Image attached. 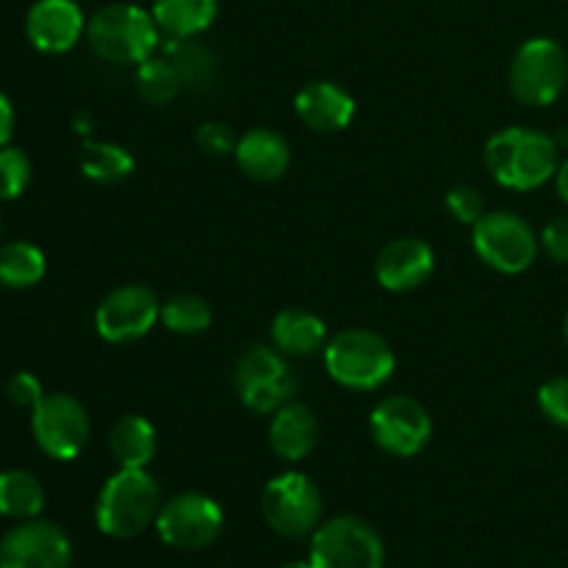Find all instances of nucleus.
<instances>
[{"label":"nucleus","mask_w":568,"mask_h":568,"mask_svg":"<svg viewBox=\"0 0 568 568\" xmlns=\"http://www.w3.org/2000/svg\"><path fill=\"white\" fill-rule=\"evenodd\" d=\"M297 392H300V383L292 372V375L283 377V381L277 383L244 388V392H239V397H242V403L247 405L250 410H255V414H275L277 408L292 403V399L297 397Z\"/></svg>","instance_id":"30"},{"label":"nucleus","mask_w":568,"mask_h":568,"mask_svg":"<svg viewBox=\"0 0 568 568\" xmlns=\"http://www.w3.org/2000/svg\"><path fill=\"white\" fill-rule=\"evenodd\" d=\"M211 305L197 294H175L166 303H161V322L166 331L178 333V336H197L211 327Z\"/></svg>","instance_id":"26"},{"label":"nucleus","mask_w":568,"mask_h":568,"mask_svg":"<svg viewBox=\"0 0 568 568\" xmlns=\"http://www.w3.org/2000/svg\"><path fill=\"white\" fill-rule=\"evenodd\" d=\"M92 125H94V116L87 114V111H81V114H78L75 120H72V128H75V131L81 133V136H89V133H92Z\"/></svg>","instance_id":"38"},{"label":"nucleus","mask_w":568,"mask_h":568,"mask_svg":"<svg viewBox=\"0 0 568 568\" xmlns=\"http://www.w3.org/2000/svg\"><path fill=\"white\" fill-rule=\"evenodd\" d=\"M159 449V433L144 416L128 414L109 433V453L120 469H148Z\"/></svg>","instance_id":"20"},{"label":"nucleus","mask_w":568,"mask_h":568,"mask_svg":"<svg viewBox=\"0 0 568 568\" xmlns=\"http://www.w3.org/2000/svg\"><path fill=\"white\" fill-rule=\"evenodd\" d=\"M44 394L48 392H44L39 377L31 375V372H17V375L6 383V397H9V403L17 405V408L33 410L42 403Z\"/></svg>","instance_id":"34"},{"label":"nucleus","mask_w":568,"mask_h":568,"mask_svg":"<svg viewBox=\"0 0 568 568\" xmlns=\"http://www.w3.org/2000/svg\"><path fill=\"white\" fill-rule=\"evenodd\" d=\"M311 564L316 568H383L386 547L358 516H333L311 532Z\"/></svg>","instance_id":"7"},{"label":"nucleus","mask_w":568,"mask_h":568,"mask_svg":"<svg viewBox=\"0 0 568 568\" xmlns=\"http://www.w3.org/2000/svg\"><path fill=\"white\" fill-rule=\"evenodd\" d=\"M239 170L258 183L281 181L292 164V150H288L286 136H281L272 128H250L242 139H239L236 150H233Z\"/></svg>","instance_id":"17"},{"label":"nucleus","mask_w":568,"mask_h":568,"mask_svg":"<svg viewBox=\"0 0 568 568\" xmlns=\"http://www.w3.org/2000/svg\"><path fill=\"white\" fill-rule=\"evenodd\" d=\"M447 209L449 214L458 222H464V225H477L480 216L486 214V200H483L480 189L460 183V186L447 192Z\"/></svg>","instance_id":"32"},{"label":"nucleus","mask_w":568,"mask_h":568,"mask_svg":"<svg viewBox=\"0 0 568 568\" xmlns=\"http://www.w3.org/2000/svg\"><path fill=\"white\" fill-rule=\"evenodd\" d=\"M197 144L209 155H227L236 150L239 136L233 133V128L227 122L209 120L197 128Z\"/></svg>","instance_id":"33"},{"label":"nucleus","mask_w":568,"mask_h":568,"mask_svg":"<svg viewBox=\"0 0 568 568\" xmlns=\"http://www.w3.org/2000/svg\"><path fill=\"white\" fill-rule=\"evenodd\" d=\"M272 342L286 358H305L325 349L327 325L305 308H286L272 322Z\"/></svg>","instance_id":"19"},{"label":"nucleus","mask_w":568,"mask_h":568,"mask_svg":"<svg viewBox=\"0 0 568 568\" xmlns=\"http://www.w3.org/2000/svg\"><path fill=\"white\" fill-rule=\"evenodd\" d=\"M538 408L552 425L568 430V377H552L538 388Z\"/></svg>","instance_id":"31"},{"label":"nucleus","mask_w":568,"mask_h":568,"mask_svg":"<svg viewBox=\"0 0 568 568\" xmlns=\"http://www.w3.org/2000/svg\"><path fill=\"white\" fill-rule=\"evenodd\" d=\"M220 14V0H153V20L170 39H194Z\"/></svg>","instance_id":"21"},{"label":"nucleus","mask_w":568,"mask_h":568,"mask_svg":"<svg viewBox=\"0 0 568 568\" xmlns=\"http://www.w3.org/2000/svg\"><path fill=\"white\" fill-rule=\"evenodd\" d=\"M433 270H436V258H433L430 244L414 236L388 242L375 261L377 283L394 294H405L425 286L430 281Z\"/></svg>","instance_id":"15"},{"label":"nucleus","mask_w":568,"mask_h":568,"mask_svg":"<svg viewBox=\"0 0 568 568\" xmlns=\"http://www.w3.org/2000/svg\"><path fill=\"white\" fill-rule=\"evenodd\" d=\"M508 83L510 94L521 105H530V109L552 105L568 83V55L564 44L549 37L527 39L510 61Z\"/></svg>","instance_id":"5"},{"label":"nucleus","mask_w":568,"mask_h":568,"mask_svg":"<svg viewBox=\"0 0 568 568\" xmlns=\"http://www.w3.org/2000/svg\"><path fill=\"white\" fill-rule=\"evenodd\" d=\"M322 491L303 471H283L272 477L261 494L264 521L283 538H305L322 525Z\"/></svg>","instance_id":"8"},{"label":"nucleus","mask_w":568,"mask_h":568,"mask_svg":"<svg viewBox=\"0 0 568 568\" xmlns=\"http://www.w3.org/2000/svg\"><path fill=\"white\" fill-rule=\"evenodd\" d=\"M72 544L64 527L48 519L17 521L0 538V568H70Z\"/></svg>","instance_id":"13"},{"label":"nucleus","mask_w":568,"mask_h":568,"mask_svg":"<svg viewBox=\"0 0 568 568\" xmlns=\"http://www.w3.org/2000/svg\"><path fill=\"white\" fill-rule=\"evenodd\" d=\"M87 33V17L75 0H37L26 14V37L39 53L59 55Z\"/></svg>","instance_id":"14"},{"label":"nucleus","mask_w":568,"mask_h":568,"mask_svg":"<svg viewBox=\"0 0 568 568\" xmlns=\"http://www.w3.org/2000/svg\"><path fill=\"white\" fill-rule=\"evenodd\" d=\"M292 375L286 364V355L281 349H272L258 344V347H250L242 358L236 361V369H233V386L236 392L253 386H266V383H277L283 377Z\"/></svg>","instance_id":"25"},{"label":"nucleus","mask_w":568,"mask_h":568,"mask_svg":"<svg viewBox=\"0 0 568 568\" xmlns=\"http://www.w3.org/2000/svg\"><path fill=\"white\" fill-rule=\"evenodd\" d=\"M564 333H566V342H568V314H566V322H564Z\"/></svg>","instance_id":"40"},{"label":"nucleus","mask_w":568,"mask_h":568,"mask_svg":"<svg viewBox=\"0 0 568 568\" xmlns=\"http://www.w3.org/2000/svg\"><path fill=\"white\" fill-rule=\"evenodd\" d=\"M44 510V488L28 469L0 471V516L14 521L37 519Z\"/></svg>","instance_id":"22"},{"label":"nucleus","mask_w":568,"mask_h":568,"mask_svg":"<svg viewBox=\"0 0 568 568\" xmlns=\"http://www.w3.org/2000/svg\"><path fill=\"white\" fill-rule=\"evenodd\" d=\"M170 61L181 75L183 89H205L216 78V59L192 39H172Z\"/></svg>","instance_id":"27"},{"label":"nucleus","mask_w":568,"mask_h":568,"mask_svg":"<svg viewBox=\"0 0 568 568\" xmlns=\"http://www.w3.org/2000/svg\"><path fill=\"white\" fill-rule=\"evenodd\" d=\"M33 166L26 150L20 148H0V203H9L26 194L28 183H31Z\"/></svg>","instance_id":"29"},{"label":"nucleus","mask_w":568,"mask_h":568,"mask_svg":"<svg viewBox=\"0 0 568 568\" xmlns=\"http://www.w3.org/2000/svg\"><path fill=\"white\" fill-rule=\"evenodd\" d=\"M316 442H320V425L308 405L292 399L272 414L270 447L277 458L300 464L314 453Z\"/></svg>","instance_id":"18"},{"label":"nucleus","mask_w":568,"mask_h":568,"mask_svg":"<svg viewBox=\"0 0 568 568\" xmlns=\"http://www.w3.org/2000/svg\"><path fill=\"white\" fill-rule=\"evenodd\" d=\"M161 322V303L153 288L142 283H128L100 300L94 311V327L109 344H128L148 336Z\"/></svg>","instance_id":"12"},{"label":"nucleus","mask_w":568,"mask_h":568,"mask_svg":"<svg viewBox=\"0 0 568 568\" xmlns=\"http://www.w3.org/2000/svg\"><path fill=\"white\" fill-rule=\"evenodd\" d=\"M281 568H316V566L311 564V560H294V564H286V566H281Z\"/></svg>","instance_id":"39"},{"label":"nucleus","mask_w":568,"mask_h":568,"mask_svg":"<svg viewBox=\"0 0 568 568\" xmlns=\"http://www.w3.org/2000/svg\"><path fill=\"white\" fill-rule=\"evenodd\" d=\"M0 239H3V220H0Z\"/></svg>","instance_id":"41"},{"label":"nucleus","mask_w":568,"mask_h":568,"mask_svg":"<svg viewBox=\"0 0 568 568\" xmlns=\"http://www.w3.org/2000/svg\"><path fill=\"white\" fill-rule=\"evenodd\" d=\"M48 272L44 253L31 242H0V286L11 292L33 288Z\"/></svg>","instance_id":"23"},{"label":"nucleus","mask_w":568,"mask_h":568,"mask_svg":"<svg viewBox=\"0 0 568 568\" xmlns=\"http://www.w3.org/2000/svg\"><path fill=\"white\" fill-rule=\"evenodd\" d=\"M11 133H14V109L11 100L0 92V148L11 142Z\"/></svg>","instance_id":"36"},{"label":"nucleus","mask_w":568,"mask_h":568,"mask_svg":"<svg viewBox=\"0 0 568 568\" xmlns=\"http://www.w3.org/2000/svg\"><path fill=\"white\" fill-rule=\"evenodd\" d=\"M153 11L136 3H109L87 20V42L94 55L111 64H142L159 44Z\"/></svg>","instance_id":"3"},{"label":"nucleus","mask_w":568,"mask_h":568,"mask_svg":"<svg viewBox=\"0 0 568 568\" xmlns=\"http://www.w3.org/2000/svg\"><path fill=\"white\" fill-rule=\"evenodd\" d=\"M486 166L499 186L532 192L552 181L558 172L560 144L555 136L532 128H505L488 139Z\"/></svg>","instance_id":"1"},{"label":"nucleus","mask_w":568,"mask_h":568,"mask_svg":"<svg viewBox=\"0 0 568 568\" xmlns=\"http://www.w3.org/2000/svg\"><path fill=\"white\" fill-rule=\"evenodd\" d=\"M31 433L48 458L75 460L87 449L92 425L81 399L53 392L44 394L42 403L31 410Z\"/></svg>","instance_id":"9"},{"label":"nucleus","mask_w":568,"mask_h":568,"mask_svg":"<svg viewBox=\"0 0 568 568\" xmlns=\"http://www.w3.org/2000/svg\"><path fill=\"white\" fill-rule=\"evenodd\" d=\"M541 239L530 222L514 211H486L477 225H471V247L477 258L503 275H519L530 270L538 255Z\"/></svg>","instance_id":"6"},{"label":"nucleus","mask_w":568,"mask_h":568,"mask_svg":"<svg viewBox=\"0 0 568 568\" xmlns=\"http://www.w3.org/2000/svg\"><path fill=\"white\" fill-rule=\"evenodd\" d=\"M322 355H325L327 375L338 386L353 388V392H375L383 383H388L397 366L386 338L364 327L336 333L325 344Z\"/></svg>","instance_id":"4"},{"label":"nucleus","mask_w":568,"mask_h":568,"mask_svg":"<svg viewBox=\"0 0 568 568\" xmlns=\"http://www.w3.org/2000/svg\"><path fill=\"white\" fill-rule=\"evenodd\" d=\"M161 505V488L148 469H120L100 488L94 521L103 536L128 541L155 525Z\"/></svg>","instance_id":"2"},{"label":"nucleus","mask_w":568,"mask_h":568,"mask_svg":"<svg viewBox=\"0 0 568 568\" xmlns=\"http://www.w3.org/2000/svg\"><path fill=\"white\" fill-rule=\"evenodd\" d=\"M372 442L388 455L397 458H410L427 447L433 436V419L425 405L414 397H394L381 399L369 414Z\"/></svg>","instance_id":"11"},{"label":"nucleus","mask_w":568,"mask_h":568,"mask_svg":"<svg viewBox=\"0 0 568 568\" xmlns=\"http://www.w3.org/2000/svg\"><path fill=\"white\" fill-rule=\"evenodd\" d=\"M222 527H225V514H222L220 503L197 491H183L166 499L155 519L161 541L181 552H197V549L211 547L220 538Z\"/></svg>","instance_id":"10"},{"label":"nucleus","mask_w":568,"mask_h":568,"mask_svg":"<svg viewBox=\"0 0 568 568\" xmlns=\"http://www.w3.org/2000/svg\"><path fill=\"white\" fill-rule=\"evenodd\" d=\"M541 247L558 264H568V216H558L549 222L541 233Z\"/></svg>","instance_id":"35"},{"label":"nucleus","mask_w":568,"mask_h":568,"mask_svg":"<svg viewBox=\"0 0 568 568\" xmlns=\"http://www.w3.org/2000/svg\"><path fill=\"white\" fill-rule=\"evenodd\" d=\"M133 155L128 153L122 144L116 142H94V139H87L81 148V172L83 178L94 183H103V186H111V183H120L125 178L133 175Z\"/></svg>","instance_id":"24"},{"label":"nucleus","mask_w":568,"mask_h":568,"mask_svg":"<svg viewBox=\"0 0 568 568\" xmlns=\"http://www.w3.org/2000/svg\"><path fill=\"white\" fill-rule=\"evenodd\" d=\"M555 186H558V194L568 203V159L555 172Z\"/></svg>","instance_id":"37"},{"label":"nucleus","mask_w":568,"mask_h":568,"mask_svg":"<svg viewBox=\"0 0 568 568\" xmlns=\"http://www.w3.org/2000/svg\"><path fill=\"white\" fill-rule=\"evenodd\" d=\"M136 89L150 105H166L175 100V94L183 89L181 75L170 59H153L136 67Z\"/></svg>","instance_id":"28"},{"label":"nucleus","mask_w":568,"mask_h":568,"mask_svg":"<svg viewBox=\"0 0 568 568\" xmlns=\"http://www.w3.org/2000/svg\"><path fill=\"white\" fill-rule=\"evenodd\" d=\"M300 122L316 133H338L353 122L355 98L333 81H311L294 98Z\"/></svg>","instance_id":"16"}]
</instances>
